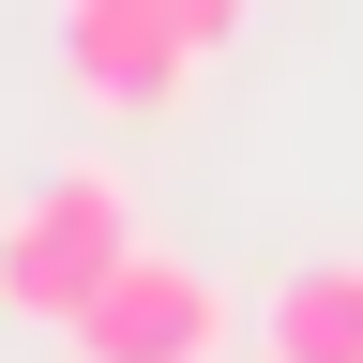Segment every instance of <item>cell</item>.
<instances>
[{"instance_id":"6da1fadb","label":"cell","mask_w":363,"mask_h":363,"mask_svg":"<svg viewBox=\"0 0 363 363\" xmlns=\"http://www.w3.org/2000/svg\"><path fill=\"white\" fill-rule=\"evenodd\" d=\"M121 257H136V197H121V167H61V182H30V197L0 212V318L76 333V303L106 288Z\"/></svg>"},{"instance_id":"7a4b0ae2","label":"cell","mask_w":363,"mask_h":363,"mask_svg":"<svg viewBox=\"0 0 363 363\" xmlns=\"http://www.w3.org/2000/svg\"><path fill=\"white\" fill-rule=\"evenodd\" d=\"M212 348H227V288L197 257H167V242H136L76 303V363H212Z\"/></svg>"},{"instance_id":"3957f363","label":"cell","mask_w":363,"mask_h":363,"mask_svg":"<svg viewBox=\"0 0 363 363\" xmlns=\"http://www.w3.org/2000/svg\"><path fill=\"white\" fill-rule=\"evenodd\" d=\"M61 61H76V91H91V106L167 121V106H182V76H197L212 45H197V30H167L152 0H76V16H61Z\"/></svg>"},{"instance_id":"277c9868","label":"cell","mask_w":363,"mask_h":363,"mask_svg":"<svg viewBox=\"0 0 363 363\" xmlns=\"http://www.w3.org/2000/svg\"><path fill=\"white\" fill-rule=\"evenodd\" d=\"M257 363H363V257H303L257 303Z\"/></svg>"},{"instance_id":"5b68a950","label":"cell","mask_w":363,"mask_h":363,"mask_svg":"<svg viewBox=\"0 0 363 363\" xmlns=\"http://www.w3.org/2000/svg\"><path fill=\"white\" fill-rule=\"evenodd\" d=\"M152 16H167V30H197V45H227V30H242V0H152Z\"/></svg>"}]
</instances>
